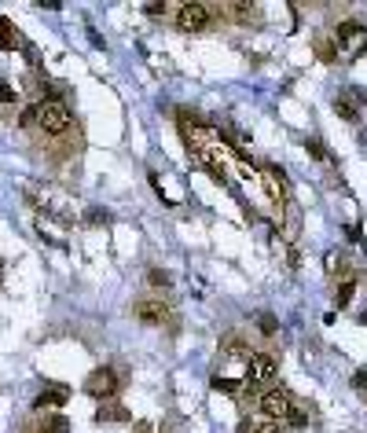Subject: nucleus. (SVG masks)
<instances>
[{
  "instance_id": "0eeeda50",
  "label": "nucleus",
  "mask_w": 367,
  "mask_h": 433,
  "mask_svg": "<svg viewBox=\"0 0 367 433\" xmlns=\"http://www.w3.org/2000/svg\"><path fill=\"white\" fill-rule=\"evenodd\" d=\"M133 312H136L140 323H147V327H162V323L169 319V305H165V301H158V297H143V301H136Z\"/></svg>"
},
{
  "instance_id": "a211bd4d",
  "label": "nucleus",
  "mask_w": 367,
  "mask_h": 433,
  "mask_svg": "<svg viewBox=\"0 0 367 433\" xmlns=\"http://www.w3.org/2000/svg\"><path fill=\"white\" fill-rule=\"evenodd\" d=\"M250 433H283V422H272V419H261V422H253Z\"/></svg>"
},
{
  "instance_id": "423d86ee",
  "label": "nucleus",
  "mask_w": 367,
  "mask_h": 433,
  "mask_svg": "<svg viewBox=\"0 0 367 433\" xmlns=\"http://www.w3.org/2000/svg\"><path fill=\"white\" fill-rule=\"evenodd\" d=\"M275 375H279V360L272 353H250V360H246V382L268 385Z\"/></svg>"
},
{
  "instance_id": "4468645a",
  "label": "nucleus",
  "mask_w": 367,
  "mask_h": 433,
  "mask_svg": "<svg viewBox=\"0 0 367 433\" xmlns=\"http://www.w3.org/2000/svg\"><path fill=\"white\" fill-rule=\"evenodd\" d=\"M334 114H338V118H345V121H356V118H360V111H356V106H353L349 99H345V96H338V99H334Z\"/></svg>"
},
{
  "instance_id": "6e6552de",
  "label": "nucleus",
  "mask_w": 367,
  "mask_h": 433,
  "mask_svg": "<svg viewBox=\"0 0 367 433\" xmlns=\"http://www.w3.org/2000/svg\"><path fill=\"white\" fill-rule=\"evenodd\" d=\"M261 177H265V191L272 202H283L287 199V172L279 165H261Z\"/></svg>"
},
{
  "instance_id": "4be33fe9",
  "label": "nucleus",
  "mask_w": 367,
  "mask_h": 433,
  "mask_svg": "<svg viewBox=\"0 0 367 433\" xmlns=\"http://www.w3.org/2000/svg\"><path fill=\"white\" fill-rule=\"evenodd\" d=\"M11 99H15V89H11L4 77H0V103H11Z\"/></svg>"
},
{
  "instance_id": "20e7f679",
  "label": "nucleus",
  "mask_w": 367,
  "mask_h": 433,
  "mask_svg": "<svg viewBox=\"0 0 367 433\" xmlns=\"http://www.w3.org/2000/svg\"><path fill=\"white\" fill-rule=\"evenodd\" d=\"M118 389H121V382H118L114 367H96V371L84 378V393L96 397V400H114Z\"/></svg>"
},
{
  "instance_id": "f8f14e48",
  "label": "nucleus",
  "mask_w": 367,
  "mask_h": 433,
  "mask_svg": "<svg viewBox=\"0 0 367 433\" xmlns=\"http://www.w3.org/2000/svg\"><path fill=\"white\" fill-rule=\"evenodd\" d=\"M316 55H319L323 62H334L341 52H338V45H331V37H316Z\"/></svg>"
},
{
  "instance_id": "b1692460",
  "label": "nucleus",
  "mask_w": 367,
  "mask_h": 433,
  "mask_svg": "<svg viewBox=\"0 0 367 433\" xmlns=\"http://www.w3.org/2000/svg\"><path fill=\"white\" fill-rule=\"evenodd\" d=\"M143 11H147V15H162V11H165V4H147Z\"/></svg>"
},
{
  "instance_id": "7ed1b4c3",
  "label": "nucleus",
  "mask_w": 367,
  "mask_h": 433,
  "mask_svg": "<svg viewBox=\"0 0 367 433\" xmlns=\"http://www.w3.org/2000/svg\"><path fill=\"white\" fill-rule=\"evenodd\" d=\"M257 407H261V415L272 419V422H287V419L294 415V404H290V397H287V389H275V385L261 389Z\"/></svg>"
},
{
  "instance_id": "1a4fd4ad",
  "label": "nucleus",
  "mask_w": 367,
  "mask_h": 433,
  "mask_svg": "<svg viewBox=\"0 0 367 433\" xmlns=\"http://www.w3.org/2000/svg\"><path fill=\"white\" fill-rule=\"evenodd\" d=\"M67 400H70L67 385H48V389H40V397L33 400V407H62Z\"/></svg>"
},
{
  "instance_id": "9b49d317",
  "label": "nucleus",
  "mask_w": 367,
  "mask_h": 433,
  "mask_svg": "<svg viewBox=\"0 0 367 433\" xmlns=\"http://www.w3.org/2000/svg\"><path fill=\"white\" fill-rule=\"evenodd\" d=\"M15 45H18V33H15V26H11V18L0 15V52H11Z\"/></svg>"
},
{
  "instance_id": "2eb2a0df",
  "label": "nucleus",
  "mask_w": 367,
  "mask_h": 433,
  "mask_svg": "<svg viewBox=\"0 0 367 433\" xmlns=\"http://www.w3.org/2000/svg\"><path fill=\"white\" fill-rule=\"evenodd\" d=\"M37 433H70V422L62 419V415H52V419L40 422V429H37Z\"/></svg>"
},
{
  "instance_id": "f3484780",
  "label": "nucleus",
  "mask_w": 367,
  "mask_h": 433,
  "mask_svg": "<svg viewBox=\"0 0 367 433\" xmlns=\"http://www.w3.org/2000/svg\"><path fill=\"white\" fill-rule=\"evenodd\" d=\"M147 283H150V287H162V290H165V287H172V275H169L165 268H150V272H147Z\"/></svg>"
},
{
  "instance_id": "dca6fc26",
  "label": "nucleus",
  "mask_w": 367,
  "mask_h": 433,
  "mask_svg": "<svg viewBox=\"0 0 367 433\" xmlns=\"http://www.w3.org/2000/svg\"><path fill=\"white\" fill-rule=\"evenodd\" d=\"M213 389H221V393H231V397H243L246 382H231V378H213Z\"/></svg>"
},
{
  "instance_id": "6ab92c4d",
  "label": "nucleus",
  "mask_w": 367,
  "mask_h": 433,
  "mask_svg": "<svg viewBox=\"0 0 367 433\" xmlns=\"http://www.w3.org/2000/svg\"><path fill=\"white\" fill-rule=\"evenodd\" d=\"M257 327H261V334H268V338H272V334L279 331V323H275V316H268V312H265V316H257Z\"/></svg>"
},
{
  "instance_id": "393cba45",
  "label": "nucleus",
  "mask_w": 367,
  "mask_h": 433,
  "mask_svg": "<svg viewBox=\"0 0 367 433\" xmlns=\"http://www.w3.org/2000/svg\"><path fill=\"white\" fill-rule=\"evenodd\" d=\"M363 323H367V312H363Z\"/></svg>"
},
{
  "instance_id": "412c9836",
  "label": "nucleus",
  "mask_w": 367,
  "mask_h": 433,
  "mask_svg": "<svg viewBox=\"0 0 367 433\" xmlns=\"http://www.w3.org/2000/svg\"><path fill=\"white\" fill-rule=\"evenodd\" d=\"M305 150H309V155H312L316 162H327V150H323V143H319V140H309V143H305Z\"/></svg>"
},
{
  "instance_id": "ddd939ff",
  "label": "nucleus",
  "mask_w": 367,
  "mask_h": 433,
  "mask_svg": "<svg viewBox=\"0 0 367 433\" xmlns=\"http://www.w3.org/2000/svg\"><path fill=\"white\" fill-rule=\"evenodd\" d=\"M353 294H356V279L349 275V279H345V283L338 287V294H334V305H338V309H345V305L353 301Z\"/></svg>"
},
{
  "instance_id": "9d476101",
  "label": "nucleus",
  "mask_w": 367,
  "mask_h": 433,
  "mask_svg": "<svg viewBox=\"0 0 367 433\" xmlns=\"http://www.w3.org/2000/svg\"><path fill=\"white\" fill-rule=\"evenodd\" d=\"M228 11H231L235 23H243V26H246V23H253V26L261 23V8H257V4H231Z\"/></svg>"
},
{
  "instance_id": "f03ea898",
  "label": "nucleus",
  "mask_w": 367,
  "mask_h": 433,
  "mask_svg": "<svg viewBox=\"0 0 367 433\" xmlns=\"http://www.w3.org/2000/svg\"><path fill=\"white\" fill-rule=\"evenodd\" d=\"M213 15H217V8L202 4V0H187V4L177 8V15H172V18H177V30L180 33H202V30H209Z\"/></svg>"
},
{
  "instance_id": "5701e85b",
  "label": "nucleus",
  "mask_w": 367,
  "mask_h": 433,
  "mask_svg": "<svg viewBox=\"0 0 367 433\" xmlns=\"http://www.w3.org/2000/svg\"><path fill=\"white\" fill-rule=\"evenodd\" d=\"M353 385L363 389V397H367V371H356V375H353Z\"/></svg>"
},
{
  "instance_id": "39448f33",
  "label": "nucleus",
  "mask_w": 367,
  "mask_h": 433,
  "mask_svg": "<svg viewBox=\"0 0 367 433\" xmlns=\"http://www.w3.org/2000/svg\"><path fill=\"white\" fill-rule=\"evenodd\" d=\"M338 40V52L345 48L349 55H360L363 48H367V26L363 23H356V18H345V23H338V33H334Z\"/></svg>"
},
{
  "instance_id": "aec40b11",
  "label": "nucleus",
  "mask_w": 367,
  "mask_h": 433,
  "mask_svg": "<svg viewBox=\"0 0 367 433\" xmlns=\"http://www.w3.org/2000/svg\"><path fill=\"white\" fill-rule=\"evenodd\" d=\"M111 419H128L121 407H99V415H96V422H111Z\"/></svg>"
},
{
  "instance_id": "f257e3e1",
  "label": "nucleus",
  "mask_w": 367,
  "mask_h": 433,
  "mask_svg": "<svg viewBox=\"0 0 367 433\" xmlns=\"http://www.w3.org/2000/svg\"><path fill=\"white\" fill-rule=\"evenodd\" d=\"M23 125H37V128H45L48 136H62V133H70V125H74V114H70V106L67 103H37L30 106V111L23 114Z\"/></svg>"
}]
</instances>
